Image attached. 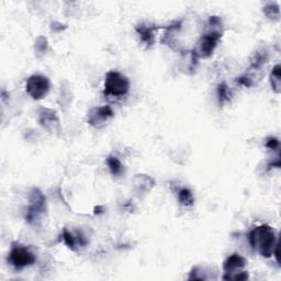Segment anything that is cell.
Masks as SVG:
<instances>
[{"instance_id":"obj_4","label":"cell","mask_w":281,"mask_h":281,"mask_svg":"<svg viewBox=\"0 0 281 281\" xmlns=\"http://www.w3.org/2000/svg\"><path fill=\"white\" fill-rule=\"evenodd\" d=\"M37 257L29 248L17 245L13 246L9 254V262L16 269H22L35 263Z\"/></svg>"},{"instance_id":"obj_8","label":"cell","mask_w":281,"mask_h":281,"mask_svg":"<svg viewBox=\"0 0 281 281\" xmlns=\"http://www.w3.org/2000/svg\"><path fill=\"white\" fill-rule=\"evenodd\" d=\"M246 265V259L242 257L239 254H233L229 256L223 265V269L225 272V276H224L223 279L228 280L229 276H232L233 274H236V272L243 269ZM231 280V279H229Z\"/></svg>"},{"instance_id":"obj_2","label":"cell","mask_w":281,"mask_h":281,"mask_svg":"<svg viewBox=\"0 0 281 281\" xmlns=\"http://www.w3.org/2000/svg\"><path fill=\"white\" fill-rule=\"evenodd\" d=\"M130 89V81L125 76L117 71H109L105 80V94L108 96L122 97Z\"/></svg>"},{"instance_id":"obj_9","label":"cell","mask_w":281,"mask_h":281,"mask_svg":"<svg viewBox=\"0 0 281 281\" xmlns=\"http://www.w3.org/2000/svg\"><path fill=\"white\" fill-rule=\"evenodd\" d=\"M137 33L140 34L143 42H145L147 45H152L154 43V33H153V29L147 25H140L136 28Z\"/></svg>"},{"instance_id":"obj_3","label":"cell","mask_w":281,"mask_h":281,"mask_svg":"<svg viewBox=\"0 0 281 281\" xmlns=\"http://www.w3.org/2000/svg\"><path fill=\"white\" fill-rule=\"evenodd\" d=\"M220 39H221V33L217 31H210L203 34L197 43L196 49L193 50V56L195 58L198 57H209L211 56L214 49L217 48Z\"/></svg>"},{"instance_id":"obj_14","label":"cell","mask_w":281,"mask_h":281,"mask_svg":"<svg viewBox=\"0 0 281 281\" xmlns=\"http://www.w3.org/2000/svg\"><path fill=\"white\" fill-rule=\"evenodd\" d=\"M63 238H64V242L65 244L67 245V246L71 249H75V245H76V239L74 237V235L69 233L67 229H64V233H63Z\"/></svg>"},{"instance_id":"obj_16","label":"cell","mask_w":281,"mask_h":281,"mask_svg":"<svg viewBox=\"0 0 281 281\" xmlns=\"http://www.w3.org/2000/svg\"><path fill=\"white\" fill-rule=\"evenodd\" d=\"M238 83L244 85V86L249 87L250 85H252V80H250L248 77H241L238 79Z\"/></svg>"},{"instance_id":"obj_12","label":"cell","mask_w":281,"mask_h":281,"mask_svg":"<svg viewBox=\"0 0 281 281\" xmlns=\"http://www.w3.org/2000/svg\"><path fill=\"white\" fill-rule=\"evenodd\" d=\"M178 200L181 204H185V206H191L193 203V196L191 191L188 190V189H181L178 192Z\"/></svg>"},{"instance_id":"obj_10","label":"cell","mask_w":281,"mask_h":281,"mask_svg":"<svg viewBox=\"0 0 281 281\" xmlns=\"http://www.w3.org/2000/svg\"><path fill=\"white\" fill-rule=\"evenodd\" d=\"M281 67L280 65H276L272 74H270V84H272L273 89L276 91V93H280V88H281Z\"/></svg>"},{"instance_id":"obj_13","label":"cell","mask_w":281,"mask_h":281,"mask_svg":"<svg viewBox=\"0 0 281 281\" xmlns=\"http://www.w3.org/2000/svg\"><path fill=\"white\" fill-rule=\"evenodd\" d=\"M218 95H219V100L221 101V102H224V101H227L229 99V91H228V88H227V86L225 83H222V84H220L219 87H218Z\"/></svg>"},{"instance_id":"obj_5","label":"cell","mask_w":281,"mask_h":281,"mask_svg":"<svg viewBox=\"0 0 281 281\" xmlns=\"http://www.w3.org/2000/svg\"><path fill=\"white\" fill-rule=\"evenodd\" d=\"M27 93L35 100L43 99L50 91V80L42 75H33L27 81Z\"/></svg>"},{"instance_id":"obj_7","label":"cell","mask_w":281,"mask_h":281,"mask_svg":"<svg viewBox=\"0 0 281 281\" xmlns=\"http://www.w3.org/2000/svg\"><path fill=\"white\" fill-rule=\"evenodd\" d=\"M113 115V111H112L109 106L99 107V108H95L89 112L88 123L94 127H101Z\"/></svg>"},{"instance_id":"obj_15","label":"cell","mask_w":281,"mask_h":281,"mask_svg":"<svg viewBox=\"0 0 281 281\" xmlns=\"http://www.w3.org/2000/svg\"><path fill=\"white\" fill-rule=\"evenodd\" d=\"M266 146H267L269 150H277L279 146V141L277 139H269L267 143H266Z\"/></svg>"},{"instance_id":"obj_6","label":"cell","mask_w":281,"mask_h":281,"mask_svg":"<svg viewBox=\"0 0 281 281\" xmlns=\"http://www.w3.org/2000/svg\"><path fill=\"white\" fill-rule=\"evenodd\" d=\"M45 211V197L38 189H33L30 195V207L28 209L27 220L28 222L32 223L37 220L41 214Z\"/></svg>"},{"instance_id":"obj_1","label":"cell","mask_w":281,"mask_h":281,"mask_svg":"<svg viewBox=\"0 0 281 281\" xmlns=\"http://www.w3.org/2000/svg\"><path fill=\"white\" fill-rule=\"evenodd\" d=\"M252 247L264 257H272L276 247L278 246L277 237L274 228L269 225H259L249 234Z\"/></svg>"},{"instance_id":"obj_11","label":"cell","mask_w":281,"mask_h":281,"mask_svg":"<svg viewBox=\"0 0 281 281\" xmlns=\"http://www.w3.org/2000/svg\"><path fill=\"white\" fill-rule=\"evenodd\" d=\"M107 164H108L110 168V171L113 176H119L122 172H123V166H122L121 162L117 160L116 157H113V156L109 157L108 160H107Z\"/></svg>"}]
</instances>
